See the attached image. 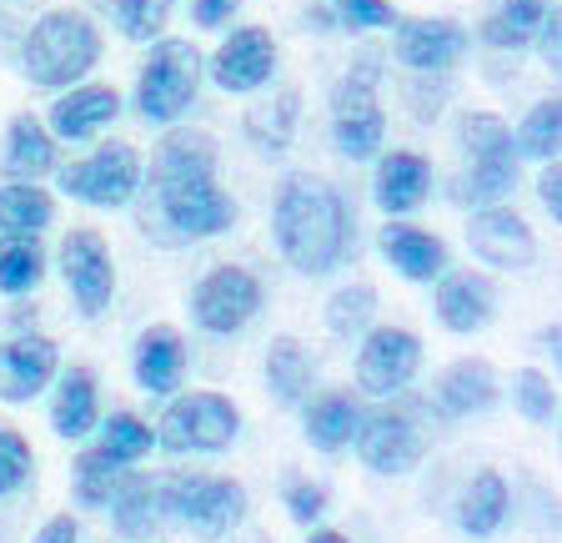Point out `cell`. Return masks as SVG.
<instances>
[{"label": "cell", "mask_w": 562, "mask_h": 543, "mask_svg": "<svg viewBox=\"0 0 562 543\" xmlns=\"http://www.w3.org/2000/svg\"><path fill=\"white\" fill-rule=\"evenodd\" d=\"M422 367V343L407 328H367V343L357 353V388L367 398H397Z\"/></svg>", "instance_id": "7c38bea8"}, {"label": "cell", "mask_w": 562, "mask_h": 543, "mask_svg": "<svg viewBox=\"0 0 562 543\" xmlns=\"http://www.w3.org/2000/svg\"><path fill=\"white\" fill-rule=\"evenodd\" d=\"M60 272H66V287L76 297L81 318H101L116 297V267H111V252H105L101 232L91 226H76V232L60 242Z\"/></svg>", "instance_id": "4fadbf2b"}, {"label": "cell", "mask_w": 562, "mask_h": 543, "mask_svg": "<svg viewBox=\"0 0 562 543\" xmlns=\"http://www.w3.org/2000/svg\"><path fill=\"white\" fill-rule=\"evenodd\" d=\"M50 423L60 437H86L95 428V373L91 367H70L56 388V408H50Z\"/></svg>", "instance_id": "f546056e"}, {"label": "cell", "mask_w": 562, "mask_h": 543, "mask_svg": "<svg viewBox=\"0 0 562 543\" xmlns=\"http://www.w3.org/2000/svg\"><path fill=\"white\" fill-rule=\"evenodd\" d=\"M56 367H60V353L50 337H41V332L11 337L0 347V402H31L56 378Z\"/></svg>", "instance_id": "ac0fdd59"}, {"label": "cell", "mask_w": 562, "mask_h": 543, "mask_svg": "<svg viewBox=\"0 0 562 543\" xmlns=\"http://www.w3.org/2000/svg\"><path fill=\"white\" fill-rule=\"evenodd\" d=\"M538 51H542V60H548L552 71H558V60H562V15H558V5H548L542 21H538Z\"/></svg>", "instance_id": "f6af8a7d"}, {"label": "cell", "mask_w": 562, "mask_h": 543, "mask_svg": "<svg viewBox=\"0 0 562 543\" xmlns=\"http://www.w3.org/2000/svg\"><path fill=\"white\" fill-rule=\"evenodd\" d=\"M312 373H316V363L296 337H277V343L267 347V392L281 402V408H296V402L306 398Z\"/></svg>", "instance_id": "f1b7e54d"}, {"label": "cell", "mask_w": 562, "mask_h": 543, "mask_svg": "<svg viewBox=\"0 0 562 543\" xmlns=\"http://www.w3.org/2000/svg\"><path fill=\"white\" fill-rule=\"evenodd\" d=\"M492 402H497V373H492V363H482V357L452 363L442 373V383H437V413L442 418L487 413Z\"/></svg>", "instance_id": "603a6c76"}, {"label": "cell", "mask_w": 562, "mask_h": 543, "mask_svg": "<svg viewBox=\"0 0 562 543\" xmlns=\"http://www.w3.org/2000/svg\"><path fill=\"white\" fill-rule=\"evenodd\" d=\"M31 443H25L15 428H0V498L15 494V488L31 478Z\"/></svg>", "instance_id": "b9f144b4"}, {"label": "cell", "mask_w": 562, "mask_h": 543, "mask_svg": "<svg viewBox=\"0 0 562 543\" xmlns=\"http://www.w3.org/2000/svg\"><path fill=\"white\" fill-rule=\"evenodd\" d=\"M277 71V41L261 31V25H241L232 36L216 46L211 56V81L222 86L232 96H246V91H261Z\"/></svg>", "instance_id": "2e32d148"}, {"label": "cell", "mask_w": 562, "mask_h": 543, "mask_svg": "<svg viewBox=\"0 0 562 543\" xmlns=\"http://www.w3.org/2000/svg\"><path fill=\"white\" fill-rule=\"evenodd\" d=\"M111 523L126 539H151L166 519V498H161V478H140V473H121L116 494H111Z\"/></svg>", "instance_id": "cb8c5ba5"}, {"label": "cell", "mask_w": 562, "mask_h": 543, "mask_svg": "<svg viewBox=\"0 0 562 543\" xmlns=\"http://www.w3.org/2000/svg\"><path fill=\"white\" fill-rule=\"evenodd\" d=\"M156 217L171 236L196 242V236H222L236 222V201L216 187V177H171L151 181Z\"/></svg>", "instance_id": "52a82bcc"}, {"label": "cell", "mask_w": 562, "mask_h": 543, "mask_svg": "<svg viewBox=\"0 0 562 543\" xmlns=\"http://www.w3.org/2000/svg\"><path fill=\"white\" fill-rule=\"evenodd\" d=\"M538 197H542V207L552 212V222L562 217V171H558V156H552V166L542 171V181H538Z\"/></svg>", "instance_id": "7dc6e473"}, {"label": "cell", "mask_w": 562, "mask_h": 543, "mask_svg": "<svg viewBox=\"0 0 562 543\" xmlns=\"http://www.w3.org/2000/svg\"><path fill=\"white\" fill-rule=\"evenodd\" d=\"M562 146V101H538V107L527 111V121L517 126L513 136V152L517 156H532V162H552Z\"/></svg>", "instance_id": "d590c367"}, {"label": "cell", "mask_w": 562, "mask_h": 543, "mask_svg": "<svg viewBox=\"0 0 562 543\" xmlns=\"http://www.w3.org/2000/svg\"><path fill=\"white\" fill-rule=\"evenodd\" d=\"M351 443H357V458H362L372 473H382V478H392V473H412L422 463V453H427V433L417 428V418L397 413V408L362 413Z\"/></svg>", "instance_id": "8fae6325"}, {"label": "cell", "mask_w": 562, "mask_h": 543, "mask_svg": "<svg viewBox=\"0 0 562 543\" xmlns=\"http://www.w3.org/2000/svg\"><path fill=\"white\" fill-rule=\"evenodd\" d=\"M462 152H468V177L457 187V197L472 207H492V201L513 197L517 187V152H513V131L503 117L492 111H468L462 117Z\"/></svg>", "instance_id": "8992f818"}, {"label": "cell", "mask_w": 562, "mask_h": 543, "mask_svg": "<svg viewBox=\"0 0 562 543\" xmlns=\"http://www.w3.org/2000/svg\"><path fill=\"white\" fill-rule=\"evenodd\" d=\"M542 11H548V0H503V5L482 21V41H487V46H497V51L532 46Z\"/></svg>", "instance_id": "d6a6232c"}, {"label": "cell", "mask_w": 562, "mask_h": 543, "mask_svg": "<svg viewBox=\"0 0 562 543\" xmlns=\"http://www.w3.org/2000/svg\"><path fill=\"white\" fill-rule=\"evenodd\" d=\"M507 508H513V494H507L503 473L482 468L462 498H457V529L468 533V539H492V533L507 523Z\"/></svg>", "instance_id": "484cf974"}, {"label": "cell", "mask_w": 562, "mask_h": 543, "mask_svg": "<svg viewBox=\"0 0 562 543\" xmlns=\"http://www.w3.org/2000/svg\"><path fill=\"white\" fill-rule=\"evenodd\" d=\"M236 5H241V0H191V15H196V25L216 31V25H226L236 15Z\"/></svg>", "instance_id": "bcb514c9"}, {"label": "cell", "mask_w": 562, "mask_h": 543, "mask_svg": "<svg viewBox=\"0 0 562 543\" xmlns=\"http://www.w3.org/2000/svg\"><path fill=\"white\" fill-rule=\"evenodd\" d=\"M46 277V252L35 236H5V247H0V292L5 297H25L41 287Z\"/></svg>", "instance_id": "836d02e7"}, {"label": "cell", "mask_w": 562, "mask_h": 543, "mask_svg": "<svg viewBox=\"0 0 562 543\" xmlns=\"http://www.w3.org/2000/svg\"><path fill=\"white\" fill-rule=\"evenodd\" d=\"M56 217V201L35 181H5L0 187V232L5 236H41Z\"/></svg>", "instance_id": "4dcf8cb0"}, {"label": "cell", "mask_w": 562, "mask_h": 543, "mask_svg": "<svg viewBox=\"0 0 562 543\" xmlns=\"http://www.w3.org/2000/svg\"><path fill=\"white\" fill-rule=\"evenodd\" d=\"M412 76H417V81L407 86V107H412V117H417V121H432L437 111L447 107V91H452V86L442 81L447 71H412Z\"/></svg>", "instance_id": "7bdbcfd3"}, {"label": "cell", "mask_w": 562, "mask_h": 543, "mask_svg": "<svg viewBox=\"0 0 562 543\" xmlns=\"http://www.w3.org/2000/svg\"><path fill=\"white\" fill-rule=\"evenodd\" d=\"M95 60H101V31L81 11H46L21 46L25 76L35 86H46V91L76 86L81 76L95 71Z\"/></svg>", "instance_id": "7a4b0ae2"}, {"label": "cell", "mask_w": 562, "mask_h": 543, "mask_svg": "<svg viewBox=\"0 0 562 543\" xmlns=\"http://www.w3.org/2000/svg\"><path fill=\"white\" fill-rule=\"evenodd\" d=\"M376 247H382V257L392 262L407 282H437V277L447 272V242L442 236L422 232V226H412V222H397V217L382 226Z\"/></svg>", "instance_id": "d6986e66"}, {"label": "cell", "mask_w": 562, "mask_h": 543, "mask_svg": "<svg viewBox=\"0 0 562 543\" xmlns=\"http://www.w3.org/2000/svg\"><path fill=\"white\" fill-rule=\"evenodd\" d=\"M271 232H277L281 257L302 277H327L347 262L357 226L341 191L322 177H286L271 207Z\"/></svg>", "instance_id": "6da1fadb"}, {"label": "cell", "mask_w": 562, "mask_h": 543, "mask_svg": "<svg viewBox=\"0 0 562 543\" xmlns=\"http://www.w3.org/2000/svg\"><path fill=\"white\" fill-rule=\"evenodd\" d=\"M251 543H267V539H251Z\"/></svg>", "instance_id": "f907efd6"}, {"label": "cell", "mask_w": 562, "mask_h": 543, "mask_svg": "<svg viewBox=\"0 0 562 543\" xmlns=\"http://www.w3.org/2000/svg\"><path fill=\"white\" fill-rule=\"evenodd\" d=\"M357 423H362V402L351 392H322L306 408V443L316 453H341L357 433Z\"/></svg>", "instance_id": "4316f807"}, {"label": "cell", "mask_w": 562, "mask_h": 543, "mask_svg": "<svg viewBox=\"0 0 562 543\" xmlns=\"http://www.w3.org/2000/svg\"><path fill=\"white\" fill-rule=\"evenodd\" d=\"M76 539H81V529H76V519H70V513H56L46 529L35 533V543H76Z\"/></svg>", "instance_id": "c3c4849f"}, {"label": "cell", "mask_w": 562, "mask_h": 543, "mask_svg": "<svg viewBox=\"0 0 562 543\" xmlns=\"http://www.w3.org/2000/svg\"><path fill=\"white\" fill-rule=\"evenodd\" d=\"M121 473H126V463H116L111 453L91 448L76 458V503L81 508H105L111 503V494H116Z\"/></svg>", "instance_id": "8d00e7d4"}, {"label": "cell", "mask_w": 562, "mask_h": 543, "mask_svg": "<svg viewBox=\"0 0 562 543\" xmlns=\"http://www.w3.org/2000/svg\"><path fill=\"white\" fill-rule=\"evenodd\" d=\"M296 117H302V96L296 91H277L271 101L246 111V136L261 146V152H286L292 146Z\"/></svg>", "instance_id": "1f68e13d"}, {"label": "cell", "mask_w": 562, "mask_h": 543, "mask_svg": "<svg viewBox=\"0 0 562 543\" xmlns=\"http://www.w3.org/2000/svg\"><path fill=\"white\" fill-rule=\"evenodd\" d=\"M497 318V282L482 272H442L437 277V322L447 332H482Z\"/></svg>", "instance_id": "e0dca14e"}, {"label": "cell", "mask_w": 562, "mask_h": 543, "mask_svg": "<svg viewBox=\"0 0 562 543\" xmlns=\"http://www.w3.org/2000/svg\"><path fill=\"white\" fill-rule=\"evenodd\" d=\"M171 177H216V142L206 131H171L156 146L151 181H171Z\"/></svg>", "instance_id": "83f0119b"}, {"label": "cell", "mask_w": 562, "mask_h": 543, "mask_svg": "<svg viewBox=\"0 0 562 543\" xmlns=\"http://www.w3.org/2000/svg\"><path fill=\"white\" fill-rule=\"evenodd\" d=\"M392 25H397L392 56H397L407 71H452L472 46L468 25L447 21V15H417V21H392Z\"/></svg>", "instance_id": "5bb4252c"}, {"label": "cell", "mask_w": 562, "mask_h": 543, "mask_svg": "<svg viewBox=\"0 0 562 543\" xmlns=\"http://www.w3.org/2000/svg\"><path fill=\"white\" fill-rule=\"evenodd\" d=\"M56 187L66 191V197L86 201V207H105V212H111V207H126L140 191V156H136V146H126V142H105L101 152L86 156V162L60 166Z\"/></svg>", "instance_id": "9c48e42d"}, {"label": "cell", "mask_w": 562, "mask_h": 543, "mask_svg": "<svg viewBox=\"0 0 562 543\" xmlns=\"http://www.w3.org/2000/svg\"><path fill=\"white\" fill-rule=\"evenodd\" d=\"M257 312H261V282L236 262L211 267L196 282V292H191V322L201 332H211V337H232Z\"/></svg>", "instance_id": "30bf717a"}, {"label": "cell", "mask_w": 562, "mask_h": 543, "mask_svg": "<svg viewBox=\"0 0 562 543\" xmlns=\"http://www.w3.org/2000/svg\"><path fill=\"white\" fill-rule=\"evenodd\" d=\"M286 513H292L296 523H316L327 513V494L316 484H306V478H292V484H286Z\"/></svg>", "instance_id": "ee69618b"}, {"label": "cell", "mask_w": 562, "mask_h": 543, "mask_svg": "<svg viewBox=\"0 0 562 543\" xmlns=\"http://www.w3.org/2000/svg\"><path fill=\"white\" fill-rule=\"evenodd\" d=\"M306 543H347V539H341V533H331V529H322V533H312Z\"/></svg>", "instance_id": "681fc988"}, {"label": "cell", "mask_w": 562, "mask_h": 543, "mask_svg": "<svg viewBox=\"0 0 562 543\" xmlns=\"http://www.w3.org/2000/svg\"><path fill=\"white\" fill-rule=\"evenodd\" d=\"M427 191H432V166H427V156L417 152H392L376 162V207H382L386 217H407L417 212L422 201H427Z\"/></svg>", "instance_id": "ffe728a7"}, {"label": "cell", "mask_w": 562, "mask_h": 543, "mask_svg": "<svg viewBox=\"0 0 562 543\" xmlns=\"http://www.w3.org/2000/svg\"><path fill=\"white\" fill-rule=\"evenodd\" d=\"M0 166L11 181H41L46 171H56V136H50L31 111L5 126V152H0Z\"/></svg>", "instance_id": "d4e9b609"}, {"label": "cell", "mask_w": 562, "mask_h": 543, "mask_svg": "<svg viewBox=\"0 0 562 543\" xmlns=\"http://www.w3.org/2000/svg\"><path fill=\"white\" fill-rule=\"evenodd\" d=\"M161 498H166V519L191 529L196 539H226L246 519V488L236 478H216V473L161 478Z\"/></svg>", "instance_id": "5b68a950"}, {"label": "cell", "mask_w": 562, "mask_h": 543, "mask_svg": "<svg viewBox=\"0 0 562 543\" xmlns=\"http://www.w3.org/2000/svg\"><path fill=\"white\" fill-rule=\"evenodd\" d=\"M316 21H322V31H382L397 21V11L386 0H322Z\"/></svg>", "instance_id": "74e56055"}, {"label": "cell", "mask_w": 562, "mask_h": 543, "mask_svg": "<svg viewBox=\"0 0 562 543\" xmlns=\"http://www.w3.org/2000/svg\"><path fill=\"white\" fill-rule=\"evenodd\" d=\"M121 111V96L111 86H76L50 107V136L60 142H91L101 126H111Z\"/></svg>", "instance_id": "44dd1931"}, {"label": "cell", "mask_w": 562, "mask_h": 543, "mask_svg": "<svg viewBox=\"0 0 562 543\" xmlns=\"http://www.w3.org/2000/svg\"><path fill=\"white\" fill-rule=\"evenodd\" d=\"M241 433V413L236 402L222 392H187L176 398L161 418V433L156 443L171 453H226Z\"/></svg>", "instance_id": "ba28073f"}, {"label": "cell", "mask_w": 562, "mask_h": 543, "mask_svg": "<svg viewBox=\"0 0 562 543\" xmlns=\"http://www.w3.org/2000/svg\"><path fill=\"white\" fill-rule=\"evenodd\" d=\"M126 41H156L176 0H91Z\"/></svg>", "instance_id": "e575fe53"}, {"label": "cell", "mask_w": 562, "mask_h": 543, "mask_svg": "<svg viewBox=\"0 0 562 543\" xmlns=\"http://www.w3.org/2000/svg\"><path fill=\"white\" fill-rule=\"evenodd\" d=\"M376 86H382V56L376 51H362L351 60V71L337 81V121H331V142L347 162H367V156L382 152L386 136V111L376 107Z\"/></svg>", "instance_id": "3957f363"}, {"label": "cell", "mask_w": 562, "mask_h": 543, "mask_svg": "<svg viewBox=\"0 0 562 543\" xmlns=\"http://www.w3.org/2000/svg\"><path fill=\"white\" fill-rule=\"evenodd\" d=\"M201 51L191 41H156L146 66H140V81H136V111L151 126H171L191 111L201 91Z\"/></svg>", "instance_id": "277c9868"}, {"label": "cell", "mask_w": 562, "mask_h": 543, "mask_svg": "<svg viewBox=\"0 0 562 543\" xmlns=\"http://www.w3.org/2000/svg\"><path fill=\"white\" fill-rule=\"evenodd\" d=\"M468 242H472V257L487 262V267H503V272H522L538 262V236H532V226L517 212H507L503 201H492V207H482V212L472 217Z\"/></svg>", "instance_id": "9a60e30c"}, {"label": "cell", "mask_w": 562, "mask_h": 543, "mask_svg": "<svg viewBox=\"0 0 562 543\" xmlns=\"http://www.w3.org/2000/svg\"><path fill=\"white\" fill-rule=\"evenodd\" d=\"M376 318V287L357 282V287H341L337 297L327 302V328L331 337H362Z\"/></svg>", "instance_id": "f35d334b"}, {"label": "cell", "mask_w": 562, "mask_h": 543, "mask_svg": "<svg viewBox=\"0 0 562 543\" xmlns=\"http://www.w3.org/2000/svg\"><path fill=\"white\" fill-rule=\"evenodd\" d=\"M181 373H187V347H181V332L176 328H146L136 343V383L140 392L166 398V392L181 388Z\"/></svg>", "instance_id": "7402d4cb"}, {"label": "cell", "mask_w": 562, "mask_h": 543, "mask_svg": "<svg viewBox=\"0 0 562 543\" xmlns=\"http://www.w3.org/2000/svg\"><path fill=\"white\" fill-rule=\"evenodd\" d=\"M151 443H156V433L140 423L136 413H111V418H105V428H101V453H111L116 463L146 458V453H151Z\"/></svg>", "instance_id": "ab89813d"}, {"label": "cell", "mask_w": 562, "mask_h": 543, "mask_svg": "<svg viewBox=\"0 0 562 543\" xmlns=\"http://www.w3.org/2000/svg\"><path fill=\"white\" fill-rule=\"evenodd\" d=\"M513 402L527 423H552L558 418V392H552V383L542 378L538 367H522L513 378Z\"/></svg>", "instance_id": "60d3db41"}]
</instances>
